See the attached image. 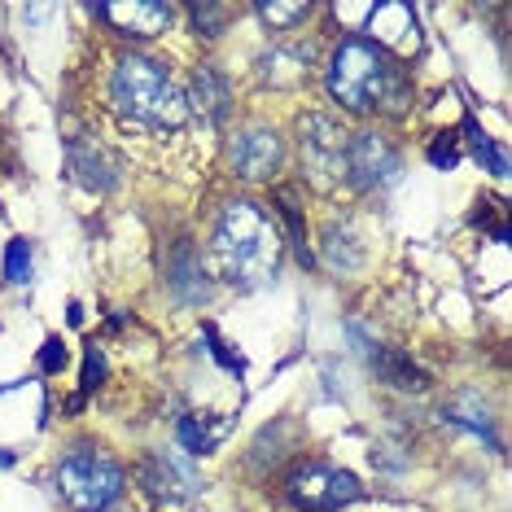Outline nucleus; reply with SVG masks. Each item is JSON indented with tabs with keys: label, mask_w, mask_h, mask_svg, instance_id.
Returning <instances> with one entry per match:
<instances>
[{
	"label": "nucleus",
	"mask_w": 512,
	"mask_h": 512,
	"mask_svg": "<svg viewBox=\"0 0 512 512\" xmlns=\"http://www.w3.org/2000/svg\"><path fill=\"white\" fill-rule=\"evenodd\" d=\"M211 267L219 281L259 289L281 267V228L254 202H228L211 237Z\"/></svg>",
	"instance_id": "obj_1"
},
{
	"label": "nucleus",
	"mask_w": 512,
	"mask_h": 512,
	"mask_svg": "<svg viewBox=\"0 0 512 512\" xmlns=\"http://www.w3.org/2000/svg\"><path fill=\"white\" fill-rule=\"evenodd\" d=\"M329 92L355 114L372 110H403L407 84L403 75L386 62V53L372 40H342L337 53L329 57Z\"/></svg>",
	"instance_id": "obj_2"
},
{
	"label": "nucleus",
	"mask_w": 512,
	"mask_h": 512,
	"mask_svg": "<svg viewBox=\"0 0 512 512\" xmlns=\"http://www.w3.org/2000/svg\"><path fill=\"white\" fill-rule=\"evenodd\" d=\"M114 106L123 119L149 127V132H176L189 123V97L176 88V79L162 71L154 57H123L114 71Z\"/></svg>",
	"instance_id": "obj_3"
},
{
	"label": "nucleus",
	"mask_w": 512,
	"mask_h": 512,
	"mask_svg": "<svg viewBox=\"0 0 512 512\" xmlns=\"http://www.w3.org/2000/svg\"><path fill=\"white\" fill-rule=\"evenodd\" d=\"M57 491L75 512H106L123 495V469L92 447H75L57 464Z\"/></svg>",
	"instance_id": "obj_4"
},
{
	"label": "nucleus",
	"mask_w": 512,
	"mask_h": 512,
	"mask_svg": "<svg viewBox=\"0 0 512 512\" xmlns=\"http://www.w3.org/2000/svg\"><path fill=\"white\" fill-rule=\"evenodd\" d=\"M359 495H364L359 477L337 464H302L289 477V504L307 512H337L342 504H355Z\"/></svg>",
	"instance_id": "obj_5"
},
{
	"label": "nucleus",
	"mask_w": 512,
	"mask_h": 512,
	"mask_svg": "<svg viewBox=\"0 0 512 512\" xmlns=\"http://www.w3.org/2000/svg\"><path fill=\"white\" fill-rule=\"evenodd\" d=\"M298 141H302V162L320 184L346 180V149H351V132L337 127L324 114H307L298 123Z\"/></svg>",
	"instance_id": "obj_6"
},
{
	"label": "nucleus",
	"mask_w": 512,
	"mask_h": 512,
	"mask_svg": "<svg viewBox=\"0 0 512 512\" xmlns=\"http://www.w3.org/2000/svg\"><path fill=\"white\" fill-rule=\"evenodd\" d=\"M403 162L399 154L372 132H355L351 149H346V180L359 184V189H386V184L399 180Z\"/></svg>",
	"instance_id": "obj_7"
},
{
	"label": "nucleus",
	"mask_w": 512,
	"mask_h": 512,
	"mask_svg": "<svg viewBox=\"0 0 512 512\" xmlns=\"http://www.w3.org/2000/svg\"><path fill=\"white\" fill-rule=\"evenodd\" d=\"M228 158L241 180H272L285 162V141L272 127H246V132L232 136Z\"/></svg>",
	"instance_id": "obj_8"
},
{
	"label": "nucleus",
	"mask_w": 512,
	"mask_h": 512,
	"mask_svg": "<svg viewBox=\"0 0 512 512\" xmlns=\"http://www.w3.org/2000/svg\"><path fill=\"white\" fill-rule=\"evenodd\" d=\"M97 14L119 36H136V40H149L171 27V5H162V0H110V5H97Z\"/></svg>",
	"instance_id": "obj_9"
},
{
	"label": "nucleus",
	"mask_w": 512,
	"mask_h": 512,
	"mask_svg": "<svg viewBox=\"0 0 512 512\" xmlns=\"http://www.w3.org/2000/svg\"><path fill=\"white\" fill-rule=\"evenodd\" d=\"M368 31H372V44L381 53L394 49V53H412L416 49V14L399 0H386V5H372L368 9Z\"/></svg>",
	"instance_id": "obj_10"
},
{
	"label": "nucleus",
	"mask_w": 512,
	"mask_h": 512,
	"mask_svg": "<svg viewBox=\"0 0 512 512\" xmlns=\"http://www.w3.org/2000/svg\"><path fill=\"white\" fill-rule=\"evenodd\" d=\"M66 167H71V176L92 193H110L114 180H119L110 154L97 141H88V136H71V145H66Z\"/></svg>",
	"instance_id": "obj_11"
},
{
	"label": "nucleus",
	"mask_w": 512,
	"mask_h": 512,
	"mask_svg": "<svg viewBox=\"0 0 512 512\" xmlns=\"http://www.w3.org/2000/svg\"><path fill=\"white\" fill-rule=\"evenodd\" d=\"M145 482H149V491L154 495H171V499H184V495H193L197 486H202L197 482V473H193V464L171 456V451H154V456H149Z\"/></svg>",
	"instance_id": "obj_12"
},
{
	"label": "nucleus",
	"mask_w": 512,
	"mask_h": 512,
	"mask_svg": "<svg viewBox=\"0 0 512 512\" xmlns=\"http://www.w3.org/2000/svg\"><path fill=\"white\" fill-rule=\"evenodd\" d=\"M259 75L272 88H294L311 75V49H294V44H281V49L259 57Z\"/></svg>",
	"instance_id": "obj_13"
},
{
	"label": "nucleus",
	"mask_w": 512,
	"mask_h": 512,
	"mask_svg": "<svg viewBox=\"0 0 512 512\" xmlns=\"http://www.w3.org/2000/svg\"><path fill=\"white\" fill-rule=\"evenodd\" d=\"M193 106L206 114L211 123H224L228 119V101H232V92H228V79L215 71V66H197L193 71Z\"/></svg>",
	"instance_id": "obj_14"
},
{
	"label": "nucleus",
	"mask_w": 512,
	"mask_h": 512,
	"mask_svg": "<svg viewBox=\"0 0 512 512\" xmlns=\"http://www.w3.org/2000/svg\"><path fill=\"white\" fill-rule=\"evenodd\" d=\"M442 421L451 425H464L473 429V434H482L486 442H495V421H491V407H486L477 394H460V399H451L442 407Z\"/></svg>",
	"instance_id": "obj_15"
},
{
	"label": "nucleus",
	"mask_w": 512,
	"mask_h": 512,
	"mask_svg": "<svg viewBox=\"0 0 512 512\" xmlns=\"http://www.w3.org/2000/svg\"><path fill=\"white\" fill-rule=\"evenodd\" d=\"M372 364H377V372L390 381L394 390H425V386H429L425 372L416 368L403 351H394V346H386V351H377V359H372Z\"/></svg>",
	"instance_id": "obj_16"
},
{
	"label": "nucleus",
	"mask_w": 512,
	"mask_h": 512,
	"mask_svg": "<svg viewBox=\"0 0 512 512\" xmlns=\"http://www.w3.org/2000/svg\"><path fill=\"white\" fill-rule=\"evenodd\" d=\"M324 259H329L333 272H355L359 263H364V250H359V241H355V232L351 228H329L324 232Z\"/></svg>",
	"instance_id": "obj_17"
},
{
	"label": "nucleus",
	"mask_w": 512,
	"mask_h": 512,
	"mask_svg": "<svg viewBox=\"0 0 512 512\" xmlns=\"http://www.w3.org/2000/svg\"><path fill=\"white\" fill-rule=\"evenodd\" d=\"M254 9H259V18H263L272 31H289L294 22H302V18L311 14L307 0H294V5H281V0H259Z\"/></svg>",
	"instance_id": "obj_18"
},
{
	"label": "nucleus",
	"mask_w": 512,
	"mask_h": 512,
	"mask_svg": "<svg viewBox=\"0 0 512 512\" xmlns=\"http://www.w3.org/2000/svg\"><path fill=\"white\" fill-rule=\"evenodd\" d=\"M276 206H281V215H285V224H289V237H294L298 259H302V263H311L307 228H302V211H298V202H294V189H281V193H276Z\"/></svg>",
	"instance_id": "obj_19"
},
{
	"label": "nucleus",
	"mask_w": 512,
	"mask_h": 512,
	"mask_svg": "<svg viewBox=\"0 0 512 512\" xmlns=\"http://www.w3.org/2000/svg\"><path fill=\"white\" fill-rule=\"evenodd\" d=\"M180 442L189 447V456H211L215 442H219V429H206L202 421L184 416V421H180Z\"/></svg>",
	"instance_id": "obj_20"
},
{
	"label": "nucleus",
	"mask_w": 512,
	"mask_h": 512,
	"mask_svg": "<svg viewBox=\"0 0 512 512\" xmlns=\"http://www.w3.org/2000/svg\"><path fill=\"white\" fill-rule=\"evenodd\" d=\"M5 281L9 285H31V246L27 241H9L5 250Z\"/></svg>",
	"instance_id": "obj_21"
},
{
	"label": "nucleus",
	"mask_w": 512,
	"mask_h": 512,
	"mask_svg": "<svg viewBox=\"0 0 512 512\" xmlns=\"http://www.w3.org/2000/svg\"><path fill=\"white\" fill-rule=\"evenodd\" d=\"M189 14H193L197 36H206V40H219V36H224V22H228V9H224V5H193Z\"/></svg>",
	"instance_id": "obj_22"
},
{
	"label": "nucleus",
	"mask_w": 512,
	"mask_h": 512,
	"mask_svg": "<svg viewBox=\"0 0 512 512\" xmlns=\"http://www.w3.org/2000/svg\"><path fill=\"white\" fill-rule=\"evenodd\" d=\"M101 381H106V355H101V346L92 342V346H84V390H79V399H88L92 390H101Z\"/></svg>",
	"instance_id": "obj_23"
},
{
	"label": "nucleus",
	"mask_w": 512,
	"mask_h": 512,
	"mask_svg": "<svg viewBox=\"0 0 512 512\" xmlns=\"http://www.w3.org/2000/svg\"><path fill=\"white\" fill-rule=\"evenodd\" d=\"M473 154H477V162H486V171H491L495 180H504V176H508V158H504V149H499L491 136H482V141L473 145Z\"/></svg>",
	"instance_id": "obj_24"
},
{
	"label": "nucleus",
	"mask_w": 512,
	"mask_h": 512,
	"mask_svg": "<svg viewBox=\"0 0 512 512\" xmlns=\"http://www.w3.org/2000/svg\"><path fill=\"white\" fill-rule=\"evenodd\" d=\"M429 162H434V167H442V171H451L460 162V145H456V136L451 132H442L434 145H429Z\"/></svg>",
	"instance_id": "obj_25"
},
{
	"label": "nucleus",
	"mask_w": 512,
	"mask_h": 512,
	"mask_svg": "<svg viewBox=\"0 0 512 512\" xmlns=\"http://www.w3.org/2000/svg\"><path fill=\"white\" fill-rule=\"evenodd\" d=\"M202 333H206V342H211V355H215V359H219V364H224L228 372H246V359H241L237 351H228V342H224V337H219V333L211 329V324H206Z\"/></svg>",
	"instance_id": "obj_26"
},
{
	"label": "nucleus",
	"mask_w": 512,
	"mask_h": 512,
	"mask_svg": "<svg viewBox=\"0 0 512 512\" xmlns=\"http://www.w3.org/2000/svg\"><path fill=\"white\" fill-rule=\"evenodd\" d=\"M66 368V342L62 337H49L40 346V372H62Z\"/></svg>",
	"instance_id": "obj_27"
}]
</instances>
